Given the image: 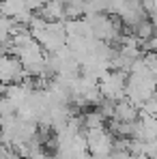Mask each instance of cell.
<instances>
[{"label":"cell","mask_w":157,"mask_h":159,"mask_svg":"<svg viewBox=\"0 0 157 159\" xmlns=\"http://www.w3.org/2000/svg\"><path fill=\"white\" fill-rule=\"evenodd\" d=\"M157 97V78L149 69L146 60H138L127 75V99L142 107L149 99Z\"/></svg>","instance_id":"6da1fadb"},{"label":"cell","mask_w":157,"mask_h":159,"mask_svg":"<svg viewBox=\"0 0 157 159\" xmlns=\"http://www.w3.org/2000/svg\"><path fill=\"white\" fill-rule=\"evenodd\" d=\"M28 28L48 54L67 48V22H48L45 17L37 13Z\"/></svg>","instance_id":"7a4b0ae2"},{"label":"cell","mask_w":157,"mask_h":159,"mask_svg":"<svg viewBox=\"0 0 157 159\" xmlns=\"http://www.w3.org/2000/svg\"><path fill=\"white\" fill-rule=\"evenodd\" d=\"M86 20L93 28L95 39L112 43V45H116L125 32V24L114 13H95V15H86Z\"/></svg>","instance_id":"3957f363"},{"label":"cell","mask_w":157,"mask_h":159,"mask_svg":"<svg viewBox=\"0 0 157 159\" xmlns=\"http://www.w3.org/2000/svg\"><path fill=\"white\" fill-rule=\"evenodd\" d=\"M127 75H129V73L110 69L104 78L99 80V93H101V99L112 101V103L125 99V97H127Z\"/></svg>","instance_id":"277c9868"},{"label":"cell","mask_w":157,"mask_h":159,"mask_svg":"<svg viewBox=\"0 0 157 159\" xmlns=\"http://www.w3.org/2000/svg\"><path fill=\"white\" fill-rule=\"evenodd\" d=\"M86 140H88V151L95 157H110L116 151V140L105 127L88 129L86 131Z\"/></svg>","instance_id":"5b68a950"},{"label":"cell","mask_w":157,"mask_h":159,"mask_svg":"<svg viewBox=\"0 0 157 159\" xmlns=\"http://www.w3.org/2000/svg\"><path fill=\"white\" fill-rule=\"evenodd\" d=\"M0 80L2 86H11V84H22L28 80V73L24 65L20 62V58L15 54H2V62H0Z\"/></svg>","instance_id":"8992f818"},{"label":"cell","mask_w":157,"mask_h":159,"mask_svg":"<svg viewBox=\"0 0 157 159\" xmlns=\"http://www.w3.org/2000/svg\"><path fill=\"white\" fill-rule=\"evenodd\" d=\"M41 17H45L48 22H67V4L62 0H52L48 2L41 11H37Z\"/></svg>","instance_id":"52a82bcc"},{"label":"cell","mask_w":157,"mask_h":159,"mask_svg":"<svg viewBox=\"0 0 157 159\" xmlns=\"http://www.w3.org/2000/svg\"><path fill=\"white\" fill-rule=\"evenodd\" d=\"M28 2H30V7H32L35 11H41V9H43L48 2H52V0H28Z\"/></svg>","instance_id":"ba28073f"}]
</instances>
